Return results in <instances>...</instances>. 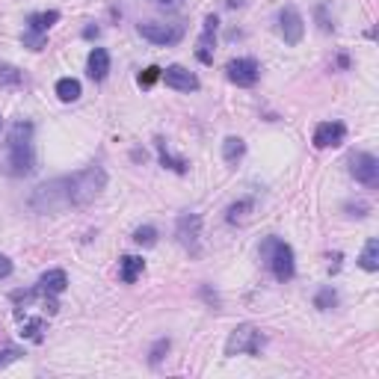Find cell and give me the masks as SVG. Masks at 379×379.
I'll return each instance as SVG.
<instances>
[{
	"mask_svg": "<svg viewBox=\"0 0 379 379\" xmlns=\"http://www.w3.org/2000/svg\"><path fill=\"white\" fill-rule=\"evenodd\" d=\"M252 205H249V201H240V205H232V208H228V222H243V220H246V213H243V211H249Z\"/></svg>",
	"mask_w": 379,
	"mask_h": 379,
	"instance_id": "27",
	"label": "cell"
},
{
	"mask_svg": "<svg viewBox=\"0 0 379 379\" xmlns=\"http://www.w3.org/2000/svg\"><path fill=\"white\" fill-rule=\"evenodd\" d=\"M6 276H12V261L6 255H0V279H6Z\"/></svg>",
	"mask_w": 379,
	"mask_h": 379,
	"instance_id": "31",
	"label": "cell"
},
{
	"mask_svg": "<svg viewBox=\"0 0 379 379\" xmlns=\"http://www.w3.org/2000/svg\"><path fill=\"white\" fill-rule=\"evenodd\" d=\"M160 74H164V69H157V65H148V69L140 74V86H154L157 84V80H160Z\"/></svg>",
	"mask_w": 379,
	"mask_h": 379,
	"instance_id": "25",
	"label": "cell"
},
{
	"mask_svg": "<svg viewBox=\"0 0 379 379\" xmlns=\"http://www.w3.org/2000/svg\"><path fill=\"white\" fill-rule=\"evenodd\" d=\"M261 258L267 264V270L276 276V281H291L296 273V264H293V249L288 246L284 240L279 237H267L261 243Z\"/></svg>",
	"mask_w": 379,
	"mask_h": 379,
	"instance_id": "3",
	"label": "cell"
},
{
	"mask_svg": "<svg viewBox=\"0 0 379 379\" xmlns=\"http://www.w3.org/2000/svg\"><path fill=\"white\" fill-rule=\"evenodd\" d=\"M152 4L160 6V9H181L184 0H152Z\"/></svg>",
	"mask_w": 379,
	"mask_h": 379,
	"instance_id": "30",
	"label": "cell"
},
{
	"mask_svg": "<svg viewBox=\"0 0 379 379\" xmlns=\"http://www.w3.org/2000/svg\"><path fill=\"white\" fill-rule=\"evenodd\" d=\"M347 137V128L341 121H320L314 128V145L317 148H338Z\"/></svg>",
	"mask_w": 379,
	"mask_h": 379,
	"instance_id": "11",
	"label": "cell"
},
{
	"mask_svg": "<svg viewBox=\"0 0 379 379\" xmlns=\"http://www.w3.org/2000/svg\"><path fill=\"white\" fill-rule=\"evenodd\" d=\"M350 172H353V178L364 187H379V160L368 152L361 154H353V160H350Z\"/></svg>",
	"mask_w": 379,
	"mask_h": 379,
	"instance_id": "9",
	"label": "cell"
},
{
	"mask_svg": "<svg viewBox=\"0 0 379 379\" xmlns=\"http://www.w3.org/2000/svg\"><path fill=\"white\" fill-rule=\"evenodd\" d=\"M24 48L42 51V48H45V36H39V33H24Z\"/></svg>",
	"mask_w": 379,
	"mask_h": 379,
	"instance_id": "28",
	"label": "cell"
},
{
	"mask_svg": "<svg viewBox=\"0 0 379 379\" xmlns=\"http://www.w3.org/2000/svg\"><path fill=\"white\" fill-rule=\"evenodd\" d=\"M166 350H169V341H157V344H154V350H152V364H157L160 359H164Z\"/></svg>",
	"mask_w": 379,
	"mask_h": 379,
	"instance_id": "29",
	"label": "cell"
},
{
	"mask_svg": "<svg viewBox=\"0 0 379 379\" xmlns=\"http://www.w3.org/2000/svg\"><path fill=\"white\" fill-rule=\"evenodd\" d=\"M86 69H89V77L95 84H101V80L110 74V53H107V48H92Z\"/></svg>",
	"mask_w": 379,
	"mask_h": 379,
	"instance_id": "14",
	"label": "cell"
},
{
	"mask_svg": "<svg viewBox=\"0 0 379 379\" xmlns=\"http://www.w3.org/2000/svg\"><path fill=\"white\" fill-rule=\"evenodd\" d=\"M246 154V142H243L240 137H228L225 142H222V157H225V164H237V160Z\"/></svg>",
	"mask_w": 379,
	"mask_h": 379,
	"instance_id": "20",
	"label": "cell"
},
{
	"mask_svg": "<svg viewBox=\"0 0 379 379\" xmlns=\"http://www.w3.org/2000/svg\"><path fill=\"white\" fill-rule=\"evenodd\" d=\"M133 243H140V246H154L157 243V232L152 225H140L137 232H133Z\"/></svg>",
	"mask_w": 379,
	"mask_h": 379,
	"instance_id": "23",
	"label": "cell"
},
{
	"mask_svg": "<svg viewBox=\"0 0 379 379\" xmlns=\"http://www.w3.org/2000/svg\"><path fill=\"white\" fill-rule=\"evenodd\" d=\"M199 228H201V216H196V213H187V216H181V220H178V228H175V234H178L181 246H187V249H193V252H196V243H199Z\"/></svg>",
	"mask_w": 379,
	"mask_h": 379,
	"instance_id": "13",
	"label": "cell"
},
{
	"mask_svg": "<svg viewBox=\"0 0 379 379\" xmlns=\"http://www.w3.org/2000/svg\"><path fill=\"white\" fill-rule=\"evenodd\" d=\"M157 152H160V164H164L166 169H172V172H178V175H184L190 166H187V160L184 157H175L172 152H169V145L164 142V140H157Z\"/></svg>",
	"mask_w": 379,
	"mask_h": 379,
	"instance_id": "18",
	"label": "cell"
},
{
	"mask_svg": "<svg viewBox=\"0 0 379 379\" xmlns=\"http://www.w3.org/2000/svg\"><path fill=\"white\" fill-rule=\"evenodd\" d=\"M15 320H18L21 338H27V341H33V344L45 341V314H42V311L33 314L30 305H15Z\"/></svg>",
	"mask_w": 379,
	"mask_h": 379,
	"instance_id": "6",
	"label": "cell"
},
{
	"mask_svg": "<svg viewBox=\"0 0 379 379\" xmlns=\"http://www.w3.org/2000/svg\"><path fill=\"white\" fill-rule=\"evenodd\" d=\"M216 15H208L205 24H201V36H199V42H196V60L199 62H205L211 65L213 62V45H216Z\"/></svg>",
	"mask_w": 379,
	"mask_h": 379,
	"instance_id": "10",
	"label": "cell"
},
{
	"mask_svg": "<svg viewBox=\"0 0 379 379\" xmlns=\"http://www.w3.org/2000/svg\"><path fill=\"white\" fill-rule=\"evenodd\" d=\"M0 131H4V116H0Z\"/></svg>",
	"mask_w": 379,
	"mask_h": 379,
	"instance_id": "32",
	"label": "cell"
},
{
	"mask_svg": "<svg viewBox=\"0 0 379 379\" xmlns=\"http://www.w3.org/2000/svg\"><path fill=\"white\" fill-rule=\"evenodd\" d=\"M9 172L12 175H27L33 172L36 164V154H33V125L30 121H15L9 131Z\"/></svg>",
	"mask_w": 379,
	"mask_h": 379,
	"instance_id": "2",
	"label": "cell"
},
{
	"mask_svg": "<svg viewBox=\"0 0 379 379\" xmlns=\"http://www.w3.org/2000/svg\"><path fill=\"white\" fill-rule=\"evenodd\" d=\"M160 77L166 80V86L178 89V92H196L199 89V77L193 72H187L184 65H169V69L160 74Z\"/></svg>",
	"mask_w": 379,
	"mask_h": 379,
	"instance_id": "12",
	"label": "cell"
},
{
	"mask_svg": "<svg viewBox=\"0 0 379 379\" xmlns=\"http://www.w3.org/2000/svg\"><path fill=\"white\" fill-rule=\"evenodd\" d=\"M57 95H60V101L72 104V101H77V98H80V84H77L74 77H62L60 84H57Z\"/></svg>",
	"mask_w": 379,
	"mask_h": 379,
	"instance_id": "21",
	"label": "cell"
},
{
	"mask_svg": "<svg viewBox=\"0 0 379 379\" xmlns=\"http://www.w3.org/2000/svg\"><path fill=\"white\" fill-rule=\"evenodd\" d=\"M361 270H368V273H376L379 270V240L371 237L368 243H364V252H361V258H359Z\"/></svg>",
	"mask_w": 379,
	"mask_h": 379,
	"instance_id": "19",
	"label": "cell"
},
{
	"mask_svg": "<svg viewBox=\"0 0 379 379\" xmlns=\"http://www.w3.org/2000/svg\"><path fill=\"white\" fill-rule=\"evenodd\" d=\"M104 187H107V172L101 166H89L36 187L27 205L36 213H62L69 208H84L89 201H95L104 193Z\"/></svg>",
	"mask_w": 379,
	"mask_h": 379,
	"instance_id": "1",
	"label": "cell"
},
{
	"mask_svg": "<svg viewBox=\"0 0 379 379\" xmlns=\"http://www.w3.org/2000/svg\"><path fill=\"white\" fill-rule=\"evenodd\" d=\"M140 36L148 39L152 45L169 48V45H178L181 39H184V24H157V21H148V24H140Z\"/></svg>",
	"mask_w": 379,
	"mask_h": 379,
	"instance_id": "5",
	"label": "cell"
},
{
	"mask_svg": "<svg viewBox=\"0 0 379 379\" xmlns=\"http://www.w3.org/2000/svg\"><path fill=\"white\" fill-rule=\"evenodd\" d=\"M21 356H24V353H21L18 347H4V350H0V368H6V364L18 361Z\"/></svg>",
	"mask_w": 379,
	"mask_h": 379,
	"instance_id": "26",
	"label": "cell"
},
{
	"mask_svg": "<svg viewBox=\"0 0 379 379\" xmlns=\"http://www.w3.org/2000/svg\"><path fill=\"white\" fill-rule=\"evenodd\" d=\"M267 344V338L258 326H252V323H243L237 326L232 335H228L225 341V356H258Z\"/></svg>",
	"mask_w": 379,
	"mask_h": 379,
	"instance_id": "4",
	"label": "cell"
},
{
	"mask_svg": "<svg viewBox=\"0 0 379 379\" xmlns=\"http://www.w3.org/2000/svg\"><path fill=\"white\" fill-rule=\"evenodd\" d=\"M305 33V21L300 15V9L293 4H288L279 12V36L284 39V45H300Z\"/></svg>",
	"mask_w": 379,
	"mask_h": 379,
	"instance_id": "7",
	"label": "cell"
},
{
	"mask_svg": "<svg viewBox=\"0 0 379 379\" xmlns=\"http://www.w3.org/2000/svg\"><path fill=\"white\" fill-rule=\"evenodd\" d=\"M39 288H42L45 293H51V296H60L65 288H69V276H65L62 270H48V273L39 279Z\"/></svg>",
	"mask_w": 379,
	"mask_h": 379,
	"instance_id": "16",
	"label": "cell"
},
{
	"mask_svg": "<svg viewBox=\"0 0 379 379\" xmlns=\"http://www.w3.org/2000/svg\"><path fill=\"white\" fill-rule=\"evenodd\" d=\"M60 21V12L51 9V12H33L27 15V33H39V36H48V30Z\"/></svg>",
	"mask_w": 379,
	"mask_h": 379,
	"instance_id": "15",
	"label": "cell"
},
{
	"mask_svg": "<svg viewBox=\"0 0 379 379\" xmlns=\"http://www.w3.org/2000/svg\"><path fill=\"white\" fill-rule=\"evenodd\" d=\"M335 302H338V296H335V291H332V288H323V291L317 293V300H314V305H317V308H323V311H329Z\"/></svg>",
	"mask_w": 379,
	"mask_h": 379,
	"instance_id": "24",
	"label": "cell"
},
{
	"mask_svg": "<svg viewBox=\"0 0 379 379\" xmlns=\"http://www.w3.org/2000/svg\"><path fill=\"white\" fill-rule=\"evenodd\" d=\"M142 270H145V261L137 258V255H125V258L119 261V276L125 284H133L140 276H142Z\"/></svg>",
	"mask_w": 379,
	"mask_h": 379,
	"instance_id": "17",
	"label": "cell"
},
{
	"mask_svg": "<svg viewBox=\"0 0 379 379\" xmlns=\"http://www.w3.org/2000/svg\"><path fill=\"white\" fill-rule=\"evenodd\" d=\"M225 77L232 80L234 86H255L261 77V65L252 57H240V60H232L225 65Z\"/></svg>",
	"mask_w": 379,
	"mask_h": 379,
	"instance_id": "8",
	"label": "cell"
},
{
	"mask_svg": "<svg viewBox=\"0 0 379 379\" xmlns=\"http://www.w3.org/2000/svg\"><path fill=\"white\" fill-rule=\"evenodd\" d=\"M21 84H24V74L15 69V65H0V89L21 86Z\"/></svg>",
	"mask_w": 379,
	"mask_h": 379,
	"instance_id": "22",
	"label": "cell"
}]
</instances>
